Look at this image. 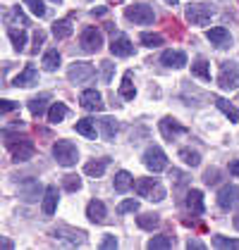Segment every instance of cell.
I'll list each match as a JSON object with an SVG mask.
<instances>
[{"label":"cell","instance_id":"6da1fadb","mask_svg":"<svg viewBox=\"0 0 239 250\" xmlns=\"http://www.w3.org/2000/svg\"><path fill=\"white\" fill-rule=\"evenodd\" d=\"M2 136H5V143H7V148H10L15 162H26V160L34 157V150H36V148H34V141H31V138H26V136H12L10 129H5Z\"/></svg>","mask_w":239,"mask_h":250},{"label":"cell","instance_id":"7a4b0ae2","mask_svg":"<svg viewBox=\"0 0 239 250\" xmlns=\"http://www.w3.org/2000/svg\"><path fill=\"white\" fill-rule=\"evenodd\" d=\"M53 157L62 167H74L77 160H79V150H77V146L72 141H58L53 146Z\"/></svg>","mask_w":239,"mask_h":250},{"label":"cell","instance_id":"3957f363","mask_svg":"<svg viewBox=\"0 0 239 250\" xmlns=\"http://www.w3.org/2000/svg\"><path fill=\"white\" fill-rule=\"evenodd\" d=\"M218 83L222 91H237L239 88V64L237 62H222V64H220Z\"/></svg>","mask_w":239,"mask_h":250},{"label":"cell","instance_id":"277c9868","mask_svg":"<svg viewBox=\"0 0 239 250\" xmlns=\"http://www.w3.org/2000/svg\"><path fill=\"white\" fill-rule=\"evenodd\" d=\"M137 193L141 198L151 200V203H160L165 198V188L160 186L158 179H139L137 181Z\"/></svg>","mask_w":239,"mask_h":250},{"label":"cell","instance_id":"5b68a950","mask_svg":"<svg viewBox=\"0 0 239 250\" xmlns=\"http://www.w3.org/2000/svg\"><path fill=\"white\" fill-rule=\"evenodd\" d=\"M124 17L129 21H134V24H153L156 20V12H153V7H148V5H143V2H134V5H129L127 10H124Z\"/></svg>","mask_w":239,"mask_h":250},{"label":"cell","instance_id":"8992f818","mask_svg":"<svg viewBox=\"0 0 239 250\" xmlns=\"http://www.w3.org/2000/svg\"><path fill=\"white\" fill-rule=\"evenodd\" d=\"M67 77H70V81H74V83H89L91 79L96 77V69L89 62H72L70 69H67Z\"/></svg>","mask_w":239,"mask_h":250},{"label":"cell","instance_id":"52a82bcc","mask_svg":"<svg viewBox=\"0 0 239 250\" xmlns=\"http://www.w3.org/2000/svg\"><path fill=\"white\" fill-rule=\"evenodd\" d=\"M143 165L153 174H158V172H163V169H167V155L163 153L158 146H151V148L143 153Z\"/></svg>","mask_w":239,"mask_h":250},{"label":"cell","instance_id":"ba28073f","mask_svg":"<svg viewBox=\"0 0 239 250\" xmlns=\"http://www.w3.org/2000/svg\"><path fill=\"white\" fill-rule=\"evenodd\" d=\"M81 50L84 53H98L100 48H103V34H100L96 26H89V29H84L81 31Z\"/></svg>","mask_w":239,"mask_h":250},{"label":"cell","instance_id":"9c48e42d","mask_svg":"<svg viewBox=\"0 0 239 250\" xmlns=\"http://www.w3.org/2000/svg\"><path fill=\"white\" fill-rule=\"evenodd\" d=\"M187 20L194 26H206L213 20V10H211V5H189L187 7Z\"/></svg>","mask_w":239,"mask_h":250},{"label":"cell","instance_id":"30bf717a","mask_svg":"<svg viewBox=\"0 0 239 250\" xmlns=\"http://www.w3.org/2000/svg\"><path fill=\"white\" fill-rule=\"evenodd\" d=\"M79 103H81V107L89 110V112H100V110H103V96H100L96 88H86V91H81Z\"/></svg>","mask_w":239,"mask_h":250},{"label":"cell","instance_id":"8fae6325","mask_svg":"<svg viewBox=\"0 0 239 250\" xmlns=\"http://www.w3.org/2000/svg\"><path fill=\"white\" fill-rule=\"evenodd\" d=\"M206 39L211 41L215 48H220V50H225V48L232 45V36H230V31H227L225 26H213V29H208V31H206Z\"/></svg>","mask_w":239,"mask_h":250},{"label":"cell","instance_id":"7c38bea8","mask_svg":"<svg viewBox=\"0 0 239 250\" xmlns=\"http://www.w3.org/2000/svg\"><path fill=\"white\" fill-rule=\"evenodd\" d=\"M239 203V188L237 186H222L218 193V205L222 210H232Z\"/></svg>","mask_w":239,"mask_h":250},{"label":"cell","instance_id":"4fadbf2b","mask_svg":"<svg viewBox=\"0 0 239 250\" xmlns=\"http://www.w3.org/2000/svg\"><path fill=\"white\" fill-rule=\"evenodd\" d=\"M110 53L115 58H129L134 53V45H132V41L127 39L124 34H120L118 39H113V43H110Z\"/></svg>","mask_w":239,"mask_h":250},{"label":"cell","instance_id":"5bb4252c","mask_svg":"<svg viewBox=\"0 0 239 250\" xmlns=\"http://www.w3.org/2000/svg\"><path fill=\"white\" fill-rule=\"evenodd\" d=\"M160 131H163V136H165L167 141H175V136L184 134L187 129L179 124L177 119H172V117H163V119H160Z\"/></svg>","mask_w":239,"mask_h":250},{"label":"cell","instance_id":"9a60e30c","mask_svg":"<svg viewBox=\"0 0 239 250\" xmlns=\"http://www.w3.org/2000/svg\"><path fill=\"white\" fill-rule=\"evenodd\" d=\"M34 83H39V72H36V67L26 64L24 72L15 77V83H12V86H17V88H29V86H34Z\"/></svg>","mask_w":239,"mask_h":250},{"label":"cell","instance_id":"2e32d148","mask_svg":"<svg viewBox=\"0 0 239 250\" xmlns=\"http://www.w3.org/2000/svg\"><path fill=\"white\" fill-rule=\"evenodd\" d=\"M160 62H163L165 67H172V69H182V67L187 64V55H184L182 50H165V53L160 55Z\"/></svg>","mask_w":239,"mask_h":250},{"label":"cell","instance_id":"e0dca14e","mask_svg":"<svg viewBox=\"0 0 239 250\" xmlns=\"http://www.w3.org/2000/svg\"><path fill=\"white\" fill-rule=\"evenodd\" d=\"M58 210V188L55 186H48L46 193H43V214H55Z\"/></svg>","mask_w":239,"mask_h":250},{"label":"cell","instance_id":"ac0fdd59","mask_svg":"<svg viewBox=\"0 0 239 250\" xmlns=\"http://www.w3.org/2000/svg\"><path fill=\"white\" fill-rule=\"evenodd\" d=\"M86 217L94 222V224H103L105 222V205L100 200H91L89 208H86Z\"/></svg>","mask_w":239,"mask_h":250},{"label":"cell","instance_id":"d6986e66","mask_svg":"<svg viewBox=\"0 0 239 250\" xmlns=\"http://www.w3.org/2000/svg\"><path fill=\"white\" fill-rule=\"evenodd\" d=\"M187 208L194 214H203V193L199 188H191L187 193Z\"/></svg>","mask_w":239,"mask_h":250},{"label":"cell","instance_id":"ffe728a7","mask_svg":"<svg viewBox=\"0 0 239 250\" xmlns=\"http://www.w3.org/2000/svg\"><path fill=\"white\" fill-rule=\"evenodd\" d=\"M74 129H77V134L86 136V138H91V141H96V136H98V131H96V122H94V119H79V122L74 124Z\"/></svg>","mask_w":239,"mask_h":250},{"label":"cell","instance_id":"44dd1931","mask_svg":"<svg viewBox=\"0 0 239 250\" xmlns=\"http://www.w3.org/2000/svg\"><path fill=\"white\" fill-rule=\"evenodd\" d=\"M213 103H215V107H218L220 112L227 117L230 122H237V119H239V110L235 107V105H230L225 98H213Z\"/></svg>","mask_w":239,"mask_h":250},{"label":"cell","instance_id":"7402d4cb","mask_svg":"<svg viewBox=\"0 0 239 250\" xmlns=\"http://www.w3.org/2000/svg\"><path fill=\"white\" fill-rule=\"evenodd\" d=\"M48 100H50V96H48V93L31 98V100H29V112H31L34 117H41L43 112H46V105H48Z\"/></svg>","mask_w":239,"mask_h":250},{"label":"cell","instance_id":"603a6c76","mask_svg":"<svg viewBox=\"0 0 239 250\" xmlns=\"http://www.w3.org/2000/svg\"><path fill=\"white\" fill-rule=\"evenodd\" d=\"M7 36H10V41H12V45H15V50L17 53H22L24 48H26V31H22V29H7Z\"/></svg>","mask_w":239,"mask_h":250},{"label":"cell","instance_id":"cb8c5ba5","mask_svg":"<svg viewBox=\"0 0 239 250\" xmlns=\"http://www.w3.org/2000/svg\"><path fill=\"white\" fill-rule=\"evenodd\" d=\"M72 31H74V29H72V21L70 20H60V21H55V24H53V36H55V39H70V36H72Z\"/></svg>","mask_w":239,"mask_h":250},{"label":"cell","instance_id":"d4e9b609","mask_svg":"<svg viewBox=\"0 0 239 250\" xmlns=\"http://www.w3.org/2000/svg\"><path fill=\"white\" fill-rule=\"evenodd\" d=\"M120 96L124 98V100H134V96H137V88H134V83H132V74H129V72L122 77V83H120Z\"/></svg>","mask_w":239,"mask_h":250},{"label":"cell","instance_id":"484cf974","mask_svg":"<svg viewBox=\"0 0 239 250\" xmlns=\"http://www.w3.org/2000/svg\"><path fill=\"white\" fill-rule=\"evenodd\" d=\"M191 72H194L199 79H203V81H211V64H208V60L206 58L196 60V62L191 64Z\"/></svg>","mask_w":239,"mask_h":250},{"label":"cell","instance_id":"4316f807","mask_svg":"<svg viewBox=\"0 0 239 250\" xmlns=\"http://www.w3.org/2000/svg\"><path fill=\"white\" fill-rule=\"evenodd\" d=\"M132 184H134V181H132V174L129 172H118L115 174V184H113V186H115V191L118 193H127L129 188H132Z\"/></svg>","mask_w":239,"mask_h":250},{"label":"cell","instance_id":"83f0119b","mask_svg":"<svg viewBox=\"0 0 239 250\" xmlns=\"http://www.w3.org/2000/svg\"><path fill=\"white\" fill-rule=\"evenodd\" d=\"M175 246V238L172 236H167V233H160V236H153L151 241H148V248L153 250H163V248H172Z\"/></svg>","mask_w":239,"mask_h":250},{"label":"cell","instance_id":"f1b7e54d","mask_svg":"<svg viewBox=\"0 0 239 250\" xmlns=\"http://www.w3.org/2000/svg\"><path fill=\"white\" fill-rule=\"evenodd\" d=\"M100 134L105 141H113L115 134H118V124H115V119L113 117H105V119H100Z\"/></svg>","mask_w":239,"mask_h":250},{"label":"cell","instance_id":"f546056e","mask_svg":"<svg viewBox=\"0 0 239 250\" xmlns=\"http://www.w3.org/2000/svg\"><path fill=\"white\" fill-rule=\"evenodd\" d=\"M41 64H43L46 72H55L60 67V53L58 50H48V53L43 55V60H41Z\"/></svg>","mask_w":239,"mask_h":250},{"label":"cell","instance_id":"4dcf8cb0","mask_svg":"<svg viewBox=\"0 0 239 250\" xmlns=\"http://www.w3.org/2000/svg\"><path fill=\"white\" fill-rule=\"evenodd\" d=\"M65 117H67V107H65L62 103H53V107L48 110V122H50V124H58Z\"/></svg>","mask_w":239,"mask_h":250},{"label":"cell","instance_id":"1f68e13d","mask_svg":"<svg viewBox=\"0 0 239 250\" xmlns=\"http://www.w3.org/2000/svg\"><path fill=\"white\" fill-rule=\"evenodd\" d=\"M39 193H41V186H39V181H26V186H22V198L24 200H36L39 198Z\"/></svg>","mask_w":239,"mask_h":250},{"label":"cell","instance_id":"d6a6232c","mask_svg":"<svg viewBox=\"0 0 239 250\" xmlns=\"http://www.w3.org/2000/svg\"><path fill=\"white\" fill-rule=\"evenodd\" d=\"M105 167H108V160H96V162H89L84 167V174H89V176H103Z\"/></svg>","mask_w":239,"mask_h":250},{"label":"cell","instance_id":"836d02e7","mask_svg":"<svg viewBox=\"0 0 239 250\" xmlns=\"http://www.w3.org/2000/svg\"><path fill=\"white\" fill-rule=\"evenodd\" d=\"M179 157L184 160V165H189V167H199L201 165V155L196 150H189V148H182L179 150Z\"/></svg>","mask_w":239,"mask_h":250},{"label":"cell","instance_id":"e575fe53","mask_svg":"<svg viewBox=\"0 0 239 250\" xmlns=\"http://www.w3.org/2000/svg\"><path fill=\"white\" fill-rule=\"evenodd\" d=\"M137 224H139L141 229L151 231L160 224V219H158V214H141V217H137Z\"/></svg>","mask_w":239,"mask_h":250},{"label":"cell","instance_id":"d590c367","mask_svg":"<svg viewBox=\"0 0 239 250\" xmlns=\"http://www.w3.org/2000/svg\"><path fill=\"white\" fill-rule=\"evenodd\" d=\"M26 7H29V12L34 15V17H46V5H43V0H22Z\"/></svg>","mask_w":239,"mask_h":250},{"label":"cell","instance_id":"8d00e7d4","mask_svg":"<svg viewBox=\"0 0 239 250\" xmlns=\"http://www.w3.org/2000/svg\"><path fill=\"white\" fill-rule=\"evenodd\" d=\"M62 184H65V191H70V193H74V191H79L81 188V179L77 176V174H67Z\"/></svg>","mask_w":239,"mask_h":250},{"label":"cell","instance_id":"74e56055","mask_svg":"<svg viewBox=\"0 0 239 250\" xmlns=\"http://www.w3.org/2000/svg\"><path fill=\"white\" fill-rule=\"evenodd\" d=\"M213 246L215 248H239L237 238H225V236H213Z\"/></svg>","mask_w":239,"mask_h":250},{"label":"cell","instance_id":"f35d334b","mask_svg":"<svg viewBox=\"0 0 239 250\" xmlns=\"http://www.w3.org/2000/svg\"><path fill=\"white\" fill-rule=\"evenodd\" d=\"M141 43L143 45H148V48H158V45H163V36L160 34H141Z\"/></svg>","mask_w":239,"mask_h":250},{"label":"cell","instance_id":"ab89813d","mask_svg":"<svg viewBox=\"0 0 239 250\" xmlns=\"http://www.w3.org/2000/svg\"><path fill=\"white\" fill-rule=\"evenodd\" d=\"M139 210V203L134 200V198H129V200H122L118 205V214H127V212H137Z\"/></svg>","mask_w":239,"mask_h":250},{"label":"cell","instance_id":"60d3db41","mask_svg":"<svg viewBox=\"0 0 239 250\" xmlns=\"http://www.w3.org/2000/svg\"><path fill=\"white\" fill-rule=\"evenodd\" d=\"M113 69H115V64H113L110 60H103V62H100V72H103V81H105V83H110Z\"/></svg>","mask_w":239,"mask_h":250},{"label":"cell","instance_id":"b9f144b4","mask_svg":"<svg viewBox=\"0 0 239 250\" xmlns=\"http://www.w3.org/2000/svg\"><path fill=\"white\" fill-rule=\"evenodd\" d=\"M17 107H20V105H17L15 100H0V110H2L5 115H7V112H12V110H17Z\"/></svg>","mask_w":239,"mask_h":250},{"label":"cell","instance_id":"7bdbcfd3","mask_svg":"<svg viewBox=\"0 0 239 250\" xmlns=\"http://www.w3.org/2000/svg\"><path fill=\"white\" fill-rule=\"evenodd\" d=\"M43 41H46V34H43V31H36V34H34V48H31V53H39Z\"/></svg>","mask_w":239,"mask_h":250},{"label":"cell","instance_id":"ee69618b","mask_svg":"<svg viewBox=\"0 0 239 250\" xmlns=\"http://www.w3.org/2000/svg\"><path fill=\"white\" fill-rule=\"evenodd\" d=\"M100 248L108 250V248H118V238L115 236H105L103 241H100Z\"/></svg>","mask_w":239,"mask_h":250},{"label":"cell","instance_id":"f6af8a7d","mask_svg":"<svg viewBox=\"0 0 239 250\" xmlns=\"http://www.w3.org/2000/svg\"><path fill=\"white\" fill-rule=\"evenodd\" d=\"M203 181H206V184H215V181H218V169H208L206 176H203Z\"/></svg>","mask_w":239,"mask_h":250},{"label":"cell","instance_id":"bcb514c9","mask_svg":"<svg viewBox=\"0 0 239 250\" xmlns=\"http://www.w3.org/2000/svg\"><path fill=\"white\" fill-rule=\"evenodd\" d=\"M187 248H189V250H191V248H194V250H203V248H206V246L201 243L199 238H189V243H187Z\"/></svg>","mask_w":239,"mask_h":250},{"label":"cell","instance_id":"7dc6e473","mask_svg":"<svg viewBox=\"0 0 239 250\" xmlns=\"http://www.w3.org/2000/svg\"><path fill=\"white\" fill-rule=\"evenodd\" d=\"M230 174H232V176H237V179H239V160H235V162L230 165Z\"/></svg>","mask_w":239,"mask_h":250},{"label":"cell","instance_id":"c3c4849f","mask_svg":"<svg viewBox=\"0 0 239 250\" xmlns=\"http://www.w3.org/2000/svg\"><path fill=\"white\" fill-rule=\"evenodd\" d=\"M105 12H108L105 7H94V10H91V15H94V17H103Z\"/></svg>","mask_w":239,"mask_h":250},{"label":"cell","instance_id":"681fc988","mask_svg":"<svg viewBox=\"0 0 239 250\" xmlns=\"http://www.w3.org/2000/svg\"><path fill=\"white\" fill-rule=\"evenodd\" d=\"M165 2H167V5H172V7H175V5H177L179 0H165Z\"/></svg>","mask_w":239,"mask_h":250},{"label":"cell","instance_id":"f907efd6","mask_svg":"<svg viewBox=\"0 0 239 250\" xmlns=\"http://www.w3.org/2000/svg\"><path fill=\"white\" fill-rule=\"evenodd\" d=\"M235 227H237V229H239V217H237V219H235Z\"/></svg>","mask_w":239,"mask_h":250},{"label":"cell","instance_id":"816d5d0a","mask_svg":"<svg viewBox=\"0 0 239 250\" xmlns=\"http://www.w3.org/2000/svg\"><path fill=\"white\" fill-rule=\"evenodd\" d=\"M53 2H62V0H53Z\"/></svg>","mask_w":239,"mask_h":250}]
</instances>
